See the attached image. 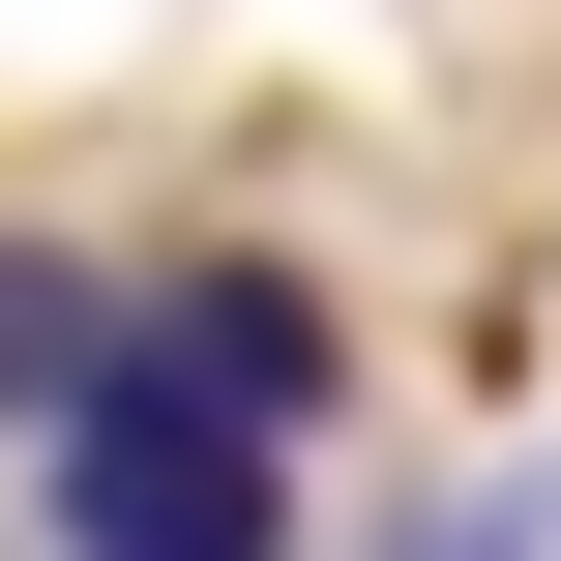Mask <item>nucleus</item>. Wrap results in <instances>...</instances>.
Instances as JSON below:
<instances>
[{
	"instance_id": "1",
	"label": "nucleus",
	"mask_w": 561,
	"mask_h": 561,
	"mask_svg": "<svg viewBox=\"0 0 561 561\" xmlns=\"http://www.w3.org/2000/svg\"><path fill=\"white\" fill-rule=\"evenodd\" d=\"M30 533H59V561H296V444L207 414L178 355H118V385L30 444Z\"/></svg>"
},
{
	"instance_id": "2",
	"label": "nucleus",
	"mask_w": 561,
	"mask_h": 561,
	"mask_svg": "<svg viewBox=\"0 0 561 561\" xmlns=\"http://www.w3.org/2000/svg\"><path fill=\"white\" fill-rule=\"evenodd\" d=\"M148 355H178L207 414H266V444L325 414V296H296V266H237V237H207V266H148Z\"/></svg>"
},
{
	"instance_id": "3",
	"label": "nucleus",
	"mask_w": 561,
	"mask_h": 561,
	"mask_svg": "<svg viewBox=\"0 0 561 561\" xmlns=\"http://www.w3.org/2000/svg\"><path fill=\"white\" fill-rule=\"evenodd\" d=\"M118 355H148V266H89V237H0V414L59 444Z\"/></svg>"
}]
</instances>
